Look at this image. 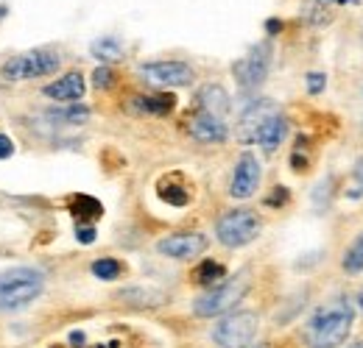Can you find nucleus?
I'll use <instances>...</instances> for the list:
<instances>
[{
	"label": "nucleus",
	"mask_w": 363,
	"mask_h": 348,
	"mask_svg": "<svg viewBox=\"0 0 363 348\" xmlns=\"http://www.w3.org/2000/svg\"><path fill=\"white\" fill-rule=\"evenodd\" d=\"M352 321H355V307L347 295H338V298L321 304L307 323L310 348H338L350 337Z\"/></svg>",
	"instance_id": "f257e3e1"
},
{
	"label": "nucleus",
	"mask_w": 363,
	"mask_h": 348,
	"mask_svg": "<svg viewBox=\"0 0 363 348\" xmlns=\"http://www.w3.org/2000/svg\"><path fill=\"white\" fill-rule=\"evenodd\" d=\"M45 287V276L37 268H11L0 273V312L28 307Z\"/></svg>",
	"instance_id": "f03ea898"
},
{
	"label": "nucleus",
	"mask_w": 363,
	"mask_h": 348,
	"mask_svg": "<svg viewBox=\"0 0 363 348\" xmlns=\"http://www.w3.org/2000/svg\"><path fill=\"white\" fill-rule=\"evenodd\" d=\"M249 287H252V281H249V273L243 271V273H238L235 278H226V281H221L216 287H210L204 295H199L196 304H193V312L199 318L223 315V312H229L232 307H238L243 301V295L249 292Z\"/></svg>",
	"instance_id": "7ed1b4c3"
},
{
	"label": "nucleus",
	"mask_w": 363,
	"mask_h": 348,
	"mask_svg": "<svg viewBox=\"0 0 363 348\" xmlns=\"http://www.w3.org/2000/svg\"><path fill=\"white\" fill-rule=\"evenodd\" d=\"M218 243L226 248H243L260 234V217L252 209H232L216 226Z\"/></svg>",
	"instance_id": "20e7f679"
},
{
	"label": "nucleus",
	"mask_w": 363,
	"mask_h": 348,
	"mask_svg": "<svg viewBox=\"0 0 363 348\" xmlns=\"http://www.w3.org/2000/svg\"><path fill=\"white\" fill-rule=\"evenodd\" d=\"M59 65H62V59H59V53H56V51L37 48V51H28V53H20V56L8 59V62L3 65V78H8V81L42 78V75L56 72Z\"/></svg>",
	"instance_id": "39448f33"
},
{
	"label": "nucleus",
	"mask_w": 363,
	"mask_h": 348,
	"mask_svg": "<svg viewBox=\"0 0 363 348\" xmlns=\"http://www.w3.org/2000/svg\"><path fill=\"white\" fill-rule=\"evenodd\" d=\"M257 326H260L257 315L249 309H240L218 321V326L213 329V340L221 348H249L257 337Z\"/></svg>",
	"instance_id": "423d86ee"
},
{
	"label": "nucleus",
	"mask_w": 363,
	"mask_h": 348,
	"mask_svg": "<svg viewBox=\"0 0 363 348\" xmlns=\"http://www.w3.org/2000/svg\"><path fill=\"white\" fill-rule=\"evenodd\" d=\"M269 67H271V45L269 42H260L243 59H238L232 65V75H235V81H238L240 89H254V86H260L266 81Z\"/></svg>",
	"instance_id": "0eeeda50"
},
{
	"label": "nucleus",
	"mask_w": 363,
	"mask_h": 348,
	"mask_svg": "<svg viewBox=\"0 0 363 348\" xmlns=\"http://www.w3.org/2000/svg\"><path fill=\"white\" fill-rule=\"evenodd\" d=\"M140 75L151 86H187L196 78L193 67L185 62H151L140 67Z\"/></svg>",
	"instance_id": "6e6552de"
},
{
	"label": "nucleus",
	"mask_w": 363,
	"mask_h": 348,
	"mask_svg": "<svg viewBox=\"0 0 363 348\" xmlns=\"http://www.w3.org/2000/svg\"><path fill=\"white\" fill-rule=\"evenodd\" d=\"M257 184H260V162L254 153H240L238 165H235V173H232V184H229V195L238 198V201H246L257 193Z\"/></svg>",
	"instance_id": "1a4fd4ad"
},
{
	"label": "nucleus",
	"mask_w": 363,
	"mask_h": 348,
	"mask_svg": "<svg viewBox=\"0 0 363 348\" xmlns=\"http://www.w3.org/2000/svg\"><path fill=\"white\" fill-rule=\"evenodd\" d=\"M156 251L171 257V259H196L199 254L207 251V237L204 234H171L156 243Z\"/></svg>",
	"instance_id": "9d476101"
},
{
	"label": "nucleus",
	"mask_w": 363,
	"mask_h": 348,
	"mask_svg": "<svg viewBox=\"0 0 363 348\" xmlns=\"http://www.w3.org/2000/svg\"><path fill=\"white\" fill-rule=\"evenodd\" d=\"M280 109H277V103L274 101H254V103H249L246 109H243V115H240V142H254L257 137V131H260V126L269 120V117H274Z\"/></svg>",
	"instance_id": "9b49d317"
},
{
	"label": "nucleus",
	"mask_w": 363,
	"mask_h": 348,
	"mask_svg": "<svg viewBox=\"0 0 363 348\" xmlns=\"http://www.w3.org/2000/svg\"><path fill=\"white\" fill-rule=\"evenodd\" d=\"M190 137L199 139V142H223L229 137V129L223 123V117H216V115H207V112H199L190 126H187Z\"/></svg>",
	"instance_id": "f8f14e48"
},
{
	"label": "nucleus",
	"mask_w": 363,
	"mask_h": 348,
	"mask_svg": "<svg viewBox=\"0 0 363 348\" xmlns=\"http://www.w3.org/2000/svg\"><path fill=\"white\" fill-rule=\"evenodd\" d=\"M84 75L81 72H68L62 78H56L54 84L45 86V95L54 101H78L84 95Z\"/></svg>",
	"instance_id": "ddd939ff"
},
{
	"label": "nucleus",
	"mask_w": 363,
	"mask_h": 348,
	"mask_svg": "<svg viewBox=\"0 0 363 348\" xmlns=\"http://www.w3.org/2000/svg\"><path fill=\"white\" fill-rule=\"evenodd\" d=\"M285 134H288V120L277 112L274 117H269V120L260 126V131H257L254 142H260V148H263L266 153H274V150L280 148V142L285 139Z\"/></svg>",
	"instance_id": "4468645a"
},
{
	"label": "nucleus",
	"mask_w": 363,
	"mask_h": 348,
	"mask_svg": "<svg viewBox=\"0 0 363 348\" xmlns=\"http://www.w3.org/2000/svg\"><path fill=\"white\" fill-rule=\"evenodd\" d=\"M196 101H199L202 112H207V115L223 117V115L229 112V95H226V89H223L221 84H207V86H202L199 95H196Z\"/></svg>",
	"instance_id": "2eb2a0df"
},
{
	"label": "nucleus",
	"mask_w": 363,
	"mask_h": 348,
	"mask_svg": "<svg viewBox=\"0 0 363 348\" xmlns=\"http://www.w3.org/2000/svg\"><path fill=\"white\" fill-rule=\"evenodd\" d=\"M121 301H129L132 307H162L165 304V292L151 290V287H129L118 292Z\"/></svg>",
	"instance_id": "dca6fc26"
},
{
	"label": "nucleus",
	"mask_w": 363,
	"mask_h": 348,
	"mask_svg": "<svg viewBox=\"0 0 363 348\" xmlns=\"http://www.w3.org/2000/svg\"><path fill=\"white\" fill-rule=\"evenodd\" d=\"M90 53H92L98 62L112 65V62H121V59H123V45H121L118 37H101V39H95V42L90 45Z\"/></svg>",
	"instance_id": "f3484780"
},
{
	"label": "nucleus",
	"mask_w": 363,
	"mask_h": 348,
	"mask_svg": "<svg viewBox=\"0 0 363 348\" xmlns=\"http://www.w3.org/2000/svg\"><path fill=\"white\" fill-rule=\"evenodd\" d=\"M70 212L75 214L78 223H92V220H98L104 214V207L92 195H75L70 204Z\"/></svg>",
	"instance_id": "a211bd4d"
},
{
	"label": "nucleus",
	"mask_w": 363,
	"mask_h": 348,
	"mask_svg": "<svg viewBox=\"0 0 363 348\" xmlns=\"http://www.w3.org/2000/svg\"><path fill=\"white\" fill-rule=\"evenodd\" d=\"M45 117H48V120H54V123H65V126H81V123H87V120H90V109H87V106L73 103V106H68V109H48V112H45Z\"/></svg>",
	"instance_id": "6ab92c4d"
},
{
	"label": "nucleus",
	"mask_w": 363,
	"mask_h": 348,
	"mask_svg": "<svg viewBox=\"0 0 363 348\" xmlns=\"http://www.w3.org/2000/svg\"><path fill=\"white\" fill-rule=\"evenodd\" d=\"M135 103H137V109H140V112H148V115H168V112H173V106H176V98L165 92V95L135 98Z\"/></svg>",
	"instance_id": "aec40b11"
},
{
	"label": "nucleus",
	"mask_w": 363,
	"mask_h": 348,
	"mask_svg": "<svg viewBox=\"0 0 363 348\" xmlns=\"http://www.w3.org/2000/svg\"><path fill=\"white\" fill-rule=\"evenodd\" d=\"M223 276H226L223 265H221V262H213V259H204V262L199 265V271H196V281L204 284V287H216V284L223 281Z\"/></svg>",
	"instance_id": "412c9836"
},
{
	"label": "nucleus",
	"mask_w": 363,
	"mask_h": 348,
	"mask_svg": "<svg viewBox=\"0 0 363 348\" xmlns=\"http://www.w3.org/2000/svg\"><path fill=\"white\" fill-rule=\"evenodd\" d=\"M344 271L350 273V276H355V273H361L363 271V234L347 248V254H344Z\"/></svg>",
	"instance_id": "4be33fe9"
},
{
	"label": "nucleus",
	"mask_w": 363,
	"mask_h": 348,
	"mask_svg": "<svg viewBox=\"0 0 363 348\" xmlns=\"http://www.w3.org/2000/svg\"><path fill=\"white\" fill-rule=\"evenodd\" d=\"M92 276H98L101 281H112V278L121 276V262L112 259V257L95 259V262H92Z\"/></svg>",
	"instance_id": "5701e85b"
},
{
	"label": "nucleus",
	"mask_w": 363,
	"mask_h": 348,
	"mask_svg": "<svg viewBox=\"0 0 363 348\" xmlns=\"http://www.w3.org/2000/svg\"><path fill=\"white\" fill-rule=\"evenodd\" d=\"M159 198L171 207H187V201H190V195L182 187H165V184L159 187Z\"/></svg>",
	"instance_id": "b1692460"
},
{
	"label": "nucleus",
	"mask_w": 363,
	"mask_h": 348,
	"mask_svg": "<svg viewBox=\"0 0 363 348\" xmlns=\"http://www.w3.org/2000/svg\"><path fill=\"white\" fill-rule=\"evenodd\" d=\"M330 190H333V179H324V181H319V184H316V190H313V204H316V209L327 207V201H330Z\"/></svg>",
	"instance_id": "393cba45"
},
{
	"label": "nucleus",
	"mask_w": 363,
	"mask_h": 348,
	"mask_svg": "<svg viewBox=\"0 0 363 348\" xmlns=\"http://www.w3.org/2000/svg\"><path fill=\"white\" fill-rule=\"evenodd\" d=\"M92 84H95L98 89H109V86L115 84V72L109 67H98L92 72Z\"/></svg>",
	"instance_id": "a878e982"
},
{
	"label": "nucleus",
	"mask_w": 363,
	"mask_h": 348,
	"mask_svg": "<svg viewBox=\"0 0 363 348\" xmlns=\"http://www.w3.org/2000/svg\"><path fill=\"white\" fill-rule=\"evenodd\" d=\"M352 173H355V184L350 187V198H363V156L355 162V167H352Z\"/></svg>",
	"instance_id": "bb28decb"
},
{
	"label": "nucleus",
	"mask_w": 363,
	"mask_h": 348,
	"mask_svg": "<svg viewBox=\"0 0 363 348\" xmlns=\"http://www.w3.org/2000/svg\"><path fill=\"white\" fill-rule=\"evenodd\" d=\"M75 240H78L81 245H92V243H95V228L87 226V223H78V226H75Z\"/></svg>",
	"instance_id": "cd10ccee"
},
{
	"label": "nucleus",
	"mask_w": 363,
	"mask_h": 348,
	"mask_svg": "<svg viewBox=\"0 0 363 348\" xmlns=\"http://www.w3.org/2000/svg\"><path fill=\"white\" fill-rule=\"evenodd\" d=\"M324 84H327L324 72H310V75H307V92H310V95H319V92L324 89Z\"/></svg>",
	"instance_id": "c85d7f7f"
},
{
	"label": "nucleus",
	"mask_w": 363,
	"mask_h": 348,
	"mask_svg": "<svg viewBox=\"0 0 363 348\" xmlns=\"http://www.w3.org/2000/svg\"><path fill=\"white\" fill-rule=\"evenodd\" d=\"M285 201H288V190H285V187H274V190H271V195L266 198V204H269V207H283Z\"/></svg>",
	"instance_id": "c756f323"
},
{
	"label": "nucleus",
	"mask_w": 363,
	"mask_h": 348,
	"mask_svg": "<svg viewBox=\"0 0 363 348\" xmlns=\"http://www.w3.org/2000/svg\"><path fill=\"white\" fill-rule=\"evenodd\" d=\"M11 153H14V139L0 134V159H8Z\"/></svg>",
	"instance_id": "7c9ffc66"
},
{
	"label": "nucleus",
	"mask_w": 363,
	"mask_h": 348,
	"mask_svg": "<svg viewBox=\"0 0 363 348\" xmlns=\"http://www.w3.org/2000/svg\"><path fill=\"white\" fill-rule=\"evenodd\" d=\"M266 31H269V34H280V31H283V22H280V20H269V22H266Z\"/></svg>",
	"instance_id": "2f4dec72"
},
{
	"label": "nucleus",
	"mask_w": 363,
	"mask_h": 348,
	"mask_svg": "<svg viewBox=\"0 0 363 348\" xmlns=\"http://www.w3.org/2000/svg\"><path fill=\"white\" fill-rule=\"evenodd\" d=\"M70 343L81 346V343H84V335H81V332H73V335H70Z\"/></svg>",
	"instance_id": "473e14b6"
},
{
	"label": "nucleus",
	"mask_w": 363,
	"mask_h": 348,
	"mask_svg": "<svg viewBox=\"0 0 363 348\" xmlns=\"http://www.w3.org/2000/svg\"><path fill=\"white\" fill-rule=\"evenodd\" d=\"M316 3H321V6H333V3H352V0H316Z\"/></svg>",
	"instance_id": "72a5a7b5"
},
{
	"label": "nucleus",
	"mask_w": 363,
	"mask_h": 348,
	"mask_svg": "<svg viewBox=\"0 0 363 348\" xmlns=\"http://www.w3.org/2000/svg\"><path fill=\"white\" fill-rule=\"evenodd\" d=\"M358 307H361V312H363V290L358 292Z\"/></svg>",
	"instance_id": "f704fd0d"
},
{
	"label": "nucleus",
	"mask_w": 363,
	"mask_h": 348,
	"mask_svg": "<svg viewBox=\"0 0 363 348\" xmlns=\"http://www.w3.org/2000/svg\"><path fill=\"white\" fill-rule=\"evenodd\" d=\"M350 348H363V340H361V343H355V346H350Z\"/></svg>",
	"instance_id": "c9c22d12"
},
{
	"label": "nucleus",
	"mask_w": 363,
	"mask_h": 348,
	"mask_svg": "<svg viewBox=\"0 0 363 348\" xmlns=\"http://www.w3.org/2000/svg\"><path fill=\"white\" fill-rule=\"evenodd\" d=\"M3 11H6V6H0V17H3Z\"/></svg>",
	"instance_id": "e433bc0d"
},
{
	"label": "nucleus",
	"mask_w": 363,
	"mask_h": 348,
	"mask_svg": "<svg viewBox=\"0 0 363 348\" xmlns=\"http://www.w3.org/2000/svg\"><path fill=\"white\" fill-rule=\"evenodd\" d=\"M257 348H269V346H257Z\"/></svg>",
	"instance_id": "4c0bfd02"
}]
</instances>
